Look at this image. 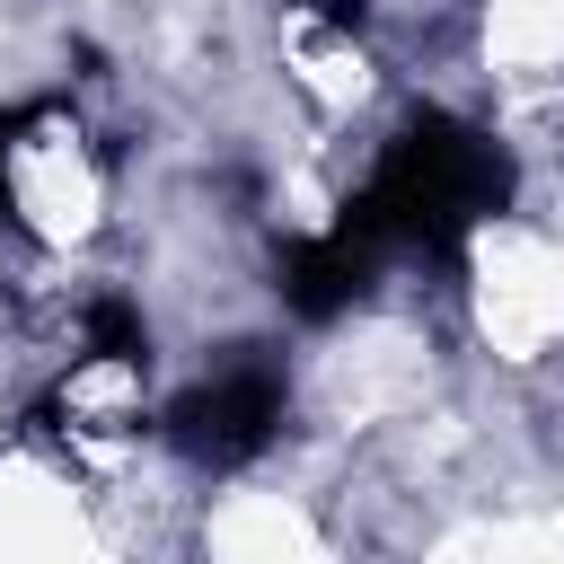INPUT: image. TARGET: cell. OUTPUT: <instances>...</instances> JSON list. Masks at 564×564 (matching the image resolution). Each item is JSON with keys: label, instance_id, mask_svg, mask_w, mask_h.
Returning a JSON list of instances; mask_svg holds the SVG:
<instances>
[{"label": "cell", "instance_id": "6da1fadb", "mask_svg": "<svg viewBox=\"0 0 564 564\" xmlns=\"http://www.w3.org/2000/svg\"><path fill=\"white\" fill-rule=\"evenodd\" d=\"M282 423H291V370H282L273 344H229L220 361H203V370L159 405L167 449H176L185 467H212V476L264 458V449L282 441Z\"/></svg>", "mask_w": 564, "mask_h": 564}, {"label": "cell", "instance_id": "7a4b0ae2", "mask_svg": "<svg viewBox=\"0 0 564 564\" xmlns=\"http://www.w3.org/2000/svg\"><path fill=\"white\" fill-rule=\"evenodd\" d=\"M35 432L62 449H132L150 432V352H70L35 397Z\"/></svg>", "mask_w": 564, "mask_h": 564}]
</instances>
